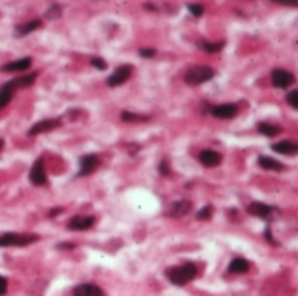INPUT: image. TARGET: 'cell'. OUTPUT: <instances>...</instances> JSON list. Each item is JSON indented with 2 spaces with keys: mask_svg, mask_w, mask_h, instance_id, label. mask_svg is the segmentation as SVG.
Returning <instances> with one entry per match:
<instances>
[{
  "mask_svg": "<svg viewBox=\"0 0 298 296\" xmlns=\"http://www.w3.org/2000/svg\"><path fill=\"white\" fill-rule=\"evenodd\" d=\"M131 74H132L131 65H122V67H119L117 70H115L114 74H112L110 77L107 78V84L110 85V87H117V85H122L129 77H131Z\"/></svg>",
  "mask_w": 298,
  "mask_h": 296,
  "instance_id": "6",
  "label": "cell"
},
{
  "mask_svg": "<svg viewBox=\"0 0 298 296\" xmlns=\"http://www.w3.org/2000/svg\"><path fill=\"white\" fill-rule=\"evenodd\" d=\"M41 19H32V21H28V23H23V25H18V26H14V35L16 37H25V35H28V34H32L33 30H37V28H41Z\"/></svg>",
  "mask_w": 298,
  "mask_h": 296,
  "instance_id": "16",
  "label": "cell"
},
{
  "mask_svg": "<svg viewBox=\"0 0 298 296\" xmlns=\"http://www.w3.org/2000/svg\"><path fill=\"white\" fill-rule=\"evenodd\" d=\"M199 162L206 167H216L221 164V155L214 150H203L199 153Z\"/></svg>",
  "mask_w": 298,
  "mask_h": 296,
  "instance_id": "11",
  "label": "cell"
},
{
  "mask_svg": "<svg viewBox=\"0 0 298 296\" xmlns=\"http://www.w3.org/2000/svg\"><path fill=\"white\" fill-rule=\"evenodd\" d=\"M187 9L190 11L192 16H195V18H201V16H203V12H204V7L201 4H188Z\"/></svg>",
  "mask_w": 298,
  "mask_h": 296,
  "instance_id": "26",
  "label": "cell"
},
{
  "mask_svg": "<svg viewBox=\"0 0 298 296\" xmlns=\"http://www.w3.org/2000/svg\"><path fill=\"white\" fill-rule=\"evenodd\" d=\"M286 100H288V103L291 105V108H298V91H291V93H288Z\"/></svg>",
  "mask_w": 298,
  "mask_h": 296,
  "instance_id": "27",
  "label": "cell"
},
{
  "mask_svg": "<svg viewBox=\"0 0 298 296\" xmlns=\"http://www.w3.org/2000/svg\"><path fill=\"white\" fill-rule=\"evenodd\" d=\"M35 80H37V74H30V75H25V77H19V78H14V85L16 89L18 87H30V85L35 84Z\"/></svg>",
  "mask_w": 298,
  "mask_h": 296,
  "instance_id": "23",
  "label": "cell"
},
{
  "mask_svg": "<svg viewBox=\"0 0 298 296\" xmlns=\"http://www.w3.org/2000/svg\"><path fill=\"white\" fill-rule=\"evenodd\" d=\"M272 150L281 155H297L298 153V145L293 141H279V143L272 145Z\"/></svg>",
  "mask_w": 298,
  "mask_h": 296,
  "instance_id": "15",
  "label": "cell"
},
{
  "mask_svg": "<svg viewBox=\"0 0 298 296\" xmlns=\"http://www.w3.org/2000/svg\"><path fill=\"white\" fill-rule=\"evenodd\" d=\"M59 213H61V207H56V209H52L51 215H49V216H51V218H54V216L59 215Z\"/></svg>",
  "mask_w": 298,
  "mask_h": 296,
  "instance_id": "35",
  "label": "cell"
},
{
  "mask_svg": "<svg viewBox=\"0 0 298 296\" xmlns=\"http://www.w3.org/2000/svg\"><path fill=\"white\" fill-rule=\"evenodd\" d=\"M258 164H260V167L265 171H283L284 169L283 162H279V160L272 159V157H267V155H261L260 159H258Z\"/></svg>",
  "mask_w": 298,
  "mask_h": 296,
  "instance_id": "19",
  "label": "cell"
},
{
  "mask_svg": "<svg viewBox=\"0 0 298 296\" xmlns=\"http://www.w3.org/2000/svg\"><path fill=\"white\" fill-rule=\"evenodd\" d=\"M39 241V235L33 233H14L7 232L0 235V248H25Z\"/></svg>",
  "mask_w": 298,
  "mask_h": 296,
  "instance_id": "2",
  "label": "cell"
},
{
  "mask_svg": "<svg viewBox=\"0 0 298 296\" xmlns=\"http://www.w3.org/2000/svg\"><path fill=\"white\" fill-rule=\"evenodd\" d=\"M47 19H56V18H59V16H61V7H59V5H52L51 9H49L47 11Z\"/></svg>",
  "mask_w": 298,
  "mask_h": 296,
  "instance_id": "28",
  "label": "cell"
},
{
  "mask_svg": "<svg viewBox=\"0 0 298 296\" xmlns=\"http://www.w3.org/2000/svg\"><path fill=\"white\" fill-rule=\"evenodd\" d=\"M270 78H272L274 87H279V89H286V87H290L291 84H295V75L286 70H281V68L274 70Z\"/></svg>",
  "mask_w": 298,
  "mask_h": 296,
  "instance_id": "9",
  "label": "cell"
},
{
  "mask_svg": "<svg viewBox=\"0 0 298 296\" xmlns=\"http://www.w3.org/2000/svg\"><path fill=\"white\" fill-rule=\"evenodd\" d=\"M265 239L270 242V244H274V246H277V242L274 241V237H272V232H270V228H267L265 230Z\"/></svg>",
  "mask_w": 298,
  "mask_h": 296,
  "instance_id": "33",
  "label": "cell"
},
{
  "mask_svg": "<svg viewBox=\"0 0 298 296\" xmlns=\"http://www.w3.org/2000/svg\"><path fill=\"white\" fill-rule=\"evenodd\" d=\"M211 113L218 118H234L237 115V107L234 103H223L211 108Z\"/></svg>",
  "mask_w": 298,
  "mask_h": 296,
  "instance_id": "10",
  "label": "cell"
},
{
  "mask_svg": "<svg viewBox=\"0 0 298 296\" xmlns=\"http://www.w3.org/2000/svg\"><path fill=\"white\" fill-rule=\"evenodd\" d=\"M214 77V70L206 65H197V67H192L190 70L185 74V84L187 85H201L204 82L211 80Z\"/></svg>",
  "mask_w": 298,
  "mask_h": 296,
  "instance_id": "3",
  "label": "cell"
},
{
  "mask_svg": "<svg viewBox=\"0 0 298 296\" xmlns=\"http://www.w3.org/2000/svg\"><path fill=\"white\" fill-rule=\"evenodd\" d=\"M30 65H32V58L16 59V61H11V63L0 67V72H23L26 68H30Z\"/></svg>",
  "mask_w": 298,
  "mask_h": 296,
  "instance_id": "18",
  "label": "cell"
},
{
  "mask_svg": "<svg viewBox=\"0 0 298 296\" xmlns=\"http://www.w3.org/2000/svg\"><path fill=\"white\" fill-rule=\"evenodd\" d=\"M5 293H7V279L0 275V296H4Z\"/></svg>",
  "mask_w": 298,
  "mask_h": 296,
  "instance_id": "31",
  "label": "cell"
},
{
  "mask_svg": "<svg viewBox=\"0 0 298 296\" xmlns=\"http://www.w3.org/2000/svg\"><path fill=\"white\" fill-rule=\"evenodd\" d=\"M75 244H72V242H63V244H58V249H74Z\"/></svg>",
  "mask_w": 298,
  "mask_h": 296,
  "instance_id": "34",
  "label": "cell"
},
{
  "mask_svg": "<svg viewBox=\"0 0 298 296\" xmlns=\"http://www.w3.org/2000/svg\"><path fill=\"white\" fill-rule=\"evenodd\" d=\"M211 215H213V206H204L201 211L197 213V220H210L211 218Z\"/></svg>",
  "mask_w": 298,
  "mask_h": 296,
  "instance_id": "25",
  "label": "cell"
},
{
  "mask_svg": "<svg viewBox=\"0 0 298 296\" xmlns=\"http://www.w3.org/2000/svg\"><path fill=\"white\" fill-rule=\"evenodd\" d=\"M59 126H61V120H59V118H45V120H39L37 124H33L28 129V134L30 136H35V134L47 133V131H52Z\"/></svg>",
  "mask_w": 298,
  "mask_h": 296,
  "instance_id": "8",
  "label": "cell"
},
{
  "mask_svg": "<svg viewBox=\"0 0 298 296\" xmlns=\"http://www.w3.org/2000/svg\"><path fill=\"white\" fill-rule=\"evenodd\" d=\"M91 65L98 68V70H105V68H107V61H105V59H101V58H92Z\"/></svg>",
  "mask_w": 298,
  "mask_h": 296,
  "instance_id": "29",
  "label": "cell"
},
{
  "mask_svg": "<svg viewBox=\"0 0 298 296\" xmlns=\"http://www.w3.org/2000/svg\"><path fill=\"white\" fill-rule=\"evenodd\" d=\"M197 47L201 49V51L210 52V54H213V52H220L221 49L225 47V42H208V40H199V42H197Z\"/></svg>",
  "mask_w": 298,
  "mask_h": 296,
  "instance_id": "21",
  "label": "cell"
},
{
  "mask_svg": "<svg viewBox=\"0 0 298 296\" xmlns=\"http://www.w3.org/2000/svg\"><path fill=\"white\" fill-rule=\"evenodd\" d=\"M98 166H99V159H98V155H94V153H89V155L81 157V171H79L77 176L79 178L89 176V174H92L96 169H98Z\"/></svg>",
  "mask_w": 298,
  "mask_h": 296,
  "instance_id": "7",
  "label": "cell"
},
{
  "mask_svg": "<svg viewBox=\"0 0 298 296\" xmlns=\"http://www.w3.org/2000/svg\"><path fill=\"white\" fill-rule=\"evenodd\" d=\"M190 209H192V204L188 202V200H178V202H174L173 206L170 207L168 215H171L173 218H181V216L187 215Z\"/></svg>",
  "mask_w": 298,
  "mask_h": 296,
  "instance_id": "17",
  "label": "cell"
},
{
  "mask_svg": "<svg viewBox=\"0 0 298 296\" xmlns=\"http://www.w3.org/2000/svg\"><path fill=\"white\" fill-rule=\"evenodd\" d=\"M74 296H105V293L96 284H79L74 289Z\"/></svg>",
  "mask_w": 298,
  "mask_h": 296,
  "instance_id": "14",
  "label": "cell"
},
{
  "mask_svg": "<svg viewBox=\"0 0 298 296\" xmlns=\"http://www.w3.org/2000/svg\"><path fill=\"white\" fill-rule=\"evenodd\" d=\"M159 173L164 174V176H170V167H168V160H162L159 164Z\"/></svg>",
  "mask_w": 298,
  "mask_h": 296,
  "instance_id": "30",
  "label": "cell"
},
{
  "mask_svg": "<svg viewBox=\"0 0 298 296\" xmlns=\"http://www.w3.org/2000/svg\"><path fill=\"white\" fill-rule=\"evenodd\" d=\"M140 56H141V58H154V56H155V49H141Z\"/></svg>",
  "mask_w": 298,
  "mask_h": 296,
  "instance_id": "32",
  "label": "cell"
},
{
  "mask_svg": "<svg viewBox=\"0 0 298 296\" xmlns=\"http://www.w3.org/2000/svg\"><path fill=\"white\" fill-rule=\"evenodd\" d=\"M14 93H16V85H14V82H12V80L5 82V84L0 87V110L11 103Z\"/></svg>",
  "mask_w": 298,
  "mask_h": 296,
  "instance_id": "13",
  "label": "cell"
},
{
  "mask_svg": "<svg viewBox=\"0 0 298 296\" xmlns=\"http://www.w3.org/2000/svg\"><path fill=\"white\" fill-rule=\"evenodd\" d=\"M121 118L124 122H136V120H147V117L143 115H138V113H132V111H122Z\"/></svg>",
  "mask_w": 298,
  "mask_h": 296,
  "instance_id": "24",
  "label": "cell"
},
{
  "mask_svg": "<svg viewBox=\"0 0 298 296\" xmlns=\"http://www.w3.org/2000/svg\"><path fill=\"white\" fill-rule=\"evenodd\" d=\"M228 274H244L250 270V261L244 258H234L228 265Z\"/></svg>",
  "mask_w": 298,
  "mask_h": 296,
  "instance_id": "20",
  "label": "cell"
},
{
  "mask_svg": "<svg viewBox=\"0 0 298 296\" xmlns=\"http://www.w3.org/2000/svg\"><path fill=\"white\" fill-rule=\"evenodd\" d=\"M197 272L199 270H197V266H195V263L187 261V263H183V265L168 268V270H166V277H168V281H170L171 284L185 286L197 277Z\"/></svg>",
  "mask_w": 298,
  "mask_h": 296,
  "instance_id": "1",
  "label": "cell"
},
{
  "mask_svg": "<svg viewBox=\"0 0 298 296\" xmlns=\"http://www.w3.org/2000/svg\"><path fill=\"white\" fill-rule=\"evenodd\" d=\"M277 209L269 204H263V202H251L248 206V213L251 216H258V218H263V220H272V215L276 213Z\"/></svg>",
  "mask_w": 298,
  "mask_h": 296,
  "instance_id": "5",
  "label": "cell"
},
{
  "mask_svg": "<svg viewBox=\"0 0 298 296\" xmlns=\"http://www.w3.org/2000/svg\"><path fill=\"white\" fill-rule=\"evenodd\" d=\"M96 218L94 216H74L68 222V228L70 230H87L94 225Z\"/></svg>",
  "mask_w": 298,
  "mask_h": 296,
  "instance_id": "12",
  "label": "cell"
},
{
  "mask_svg": "<svg viewBox=\"0 0 298 296\" xmlns=\"http://www.w3.org/2000/svg\"><path fill=\"white\" fill-rule=\"evenodd\" d=\"M2 148H4V140H0V150H2Z\"/></svg>",
  "mask_w": 298,
  "mask_h": 296,
  "instance_id": "36",
  "label": "cell"
},
{
  "mask_svg": "<svg viewBox=\"0 0 298 296\" xmlns=\"http://www.w3.org/2000/svg\"><path fill=\"white\" fill-rule=\"evenodd\" d=\"M30 183L35 186H44L47 183V174H45V169H44V160L37 159L33 162L32 169H30Z\"/></svg>",
  "mask_w": 298,
  "mask_h": 296,
  "instance_id": "4",
  "label": "cell"
},
{
  "mask_svg": "<svg viewBox=\"0 0 298 296\" xmlns=\"http://www.w3.org/2000/svg\"><path fill=\"white\" fill-rule=\"evenodd\" d=\"M258 131H260V134L269 136V138H274V136H277V134H281L279 126H274V124H267V122H261L260 126H258Z\"/></svg>",
  "mask_w": 298,
  "mask_h": 296,
  "instance_id": "22",
  "label": "cell"
}]
</instances>
